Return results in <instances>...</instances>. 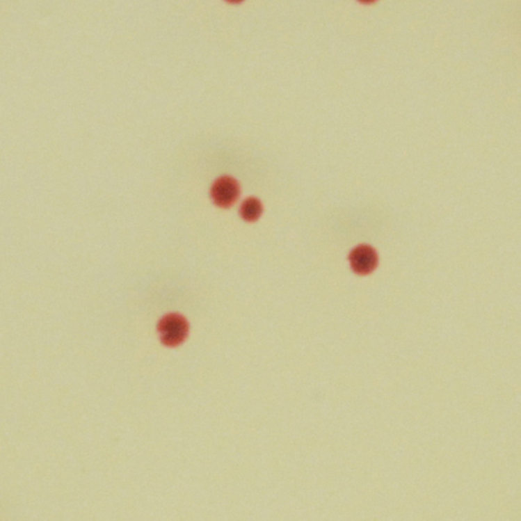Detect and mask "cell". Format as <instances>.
Listing matches in <instances>:
<instances>
[{
  "label": "cell",
  "mask_w": 521,
  "mask_h": 521,
  "mask_svg": "<svg viewBox=\"0 0 521 521\" xmlns=\"http://www.w3.org/2000/svg\"><path fill=\"white\" fill-rule=\"evenodd\" d=\"M161 342L169 346H175L184 342L188 334V323L182 316L171 314L164 316L159 324Z\"/></svg>",
  "instance_id": "obj_1"
},
{
  "label": "cell",
  "mask_w": 521,
  "mask_h": 521,
  "mask_svg": "<svg viewBox=\"0 0 521 521\" xmlns=\"http://www.w3.org/2000/svg\"><path fill=\"white\" fill-rule=\"evenodd\" d=\"M213 201L221 208L234 205L239 195V186L237 180L230 177L217 179L211 189Z\"/></svg>",
  "instance_id": "obj_2"
},
{
  "label": "cell",
  "mask_w": 521,
  "mask_h": 521,
  "mask_svg": "<svg viewBox=\"0 0 521 521\" xmlns=\"http://www.w3.org/2000/svg\"><path fill=\"white\" fill-rule=\"evenodd\" d=\"M353 269L357 273L369 274L377 266V254L369 246L362 245L353 250L349 257Z\"/></svg>",
  "instance_id": "obj_3"
},
{
  "label": "cell",
  "mask_w": 521,
  "mask_h": 521,
  "mask_svg": "<svg viewBox=\"0 0 521 521\" xmlns=\"http://www.w3.org/2000/svg\"><path fill=\"white\" fill-rule=\"evenodd\" d=\"M263 207L261 202L256 198H250L243 202L241 208V215L246 221L253 222L260 218Z\"/></svg>",
  "instance_id": "obj_4"
},
{
  "label": "cell",
  "mask_w": 521,
  "mask_h": 521,
  "mask_svg": "<svg viewBox=\"0 0 521 521\" xmlns=\"http://www.w3.org/2000/svg\"><path fill=\"white\" fill-rule=\"evenodd\" d=\"M360 1L364 2V3H370V2L375 1V0H360Z\"/></svg>",
  "instance_id": "obj_5"
},
{
  "label": "cell",
  "mask_w": 521,
  "mask_h": 521,
  "mask_svg": "<svg viewBox=\"0 0 521 521\" xmlns=\"http://www.w3.org/2000/svg\"><path fill=\"white\" fill-rule=\"evenodd\" d=\"M228 1L239 2V1H241V0H228Z\"/></svg>",
  "instance_id": "obj_6"
}]
</instances>
